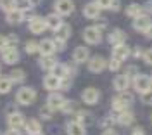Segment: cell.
I'll return each instance as SVG.
<instances>
[{"label":"cell","instance_id":"36","mask_svg":"<svg viewBox=\"0 0 152 135\" xmlns=\"http://www.w3.org/2000/svg\"><path fill=\"white\" fill-rule=\"evenodd\" d=\"M107 68H109L111 71H118V69L121 68V62H119V61H116V59H111V61L107 62Z\"/></svg>","mask_w":152,"mask_h":135},{"label":"cell","instance_id":"18","mask_svg":"<svg viewBox=\"0 0 152 135\" xmlns=\"http://www.w3.org/2000/svg\"><path fill=\"white\" fill-rule=\"evenodd\" d=\"M24 125V116L21 114V113H14V114L9 116V126L10 130H18L19 126Z\"/></svg>","mask_w":152,"mask_h":135},{"label":"cell","instance_id":"44","mask_svg":"<svg viewBox=\"0 0 152 135\" xmlns=\"http://www.w3.org/2000/svg\"><path fill=\"white\" fill-rule=\"evenodd\" d=\"M133 56H135V57H142V56H143L142 48H140V47H137L135 50H133Z\"/></svg>","mask_w":152,"mask_h":135},{"label":"cell","instance_id":"11","mask_svg":"<svg viewBox=\"0 0 152 135\" xmlns=\"http://www.w3.org/2000/svg\"><path fill=\"white\" fill-rule=\"evenodd\" d=\"M130 56V48L126 47L124 43H121V45H116L113 50V59H116V61H119V62H123L124 59Z\"/></svg>","mask_w":152,"mask_h":135},{"label":"cell","instance_id":"13","mask_svg":"<svg viewBox=\"0 0 152 135\" xmlns=\"http://www.w3.org/2000/svg\"><path fill=\"white\" fill-rule=\"evenodd\" d=\"M128 87H130V78L126 75H119V76L114 78V88L118 92H126Z\"/></svg>","mask_w":152,"mask_h":135},{"label":"cell","instance_id":"15","mask_svg":"<svg viewBox=\"0 0 152 135\" xmlns=\"http://www.w3.org/2000/svg\"><path fill=\"white\" fill-rule=\"evenodd\" d=\"M45 23H47V28L54 29V31H57V29L64 24L59 14H50V16H47V18H45Z\"/></svg>","mask_w":152,"mask_h":135},{"label":"cell","instance_id":"40","mask_svg":"<svg viewBox=\"0 0 152 135\" xmlns=\"http://www.w3.org/2000/svg\"><path fill=\"white\" fill-rule=\"evenodd\" d=\"M19 40L16 35H10L9 38H7V47H16V43H18Z\"/></svg>","mask_w":152,"mask_h":135},{"label":"cell","instance_id":"28","mask_svg":"<svg viewBox=\"0 0 152 135\" xmlns=\"http://www.w3.org/2000/svg\"><path fill=\"white\" fill-rule=\"evenodd\" d=\"M56 59L52 57V56H43V57L40 59V66L43 68V69H52V68L56 66Z\"/></svg>","mask_w":152,"mask_h":135},{"label":"cell","instance_id":"42","mask_svg":"<svg viewBox=\"0 0 152 135\" xmlns=\"http://www.w3.org/2000/svg\"><path fill=\"white\" fill-rule=\"evenodd\" d=\"M54 45H56V50H62V48H64V42H62V40H59V38H56Z\"/></svg>","mask_w":152,"mask_h":135},{"label":"cell","instance_id":"8","mask_svg":"<svg viewBox=\"0 0 152 135\" xmlns=\"http://www.w3.org/2000/svg\"><path fill=\"white\" fill-rule=\"evenodd\" d=\"M104 68H107V62L100 56H95V57H92L88 61V69L92 73H100V71H104Z\"/></svg>","mask_w":152,"mask_h":135},{"label":"cell","instance_id":"25","mask_svg":"<svg viewBox=\"0 0 152 135\" xmlns=\"http://www.w3.org/2000/svg\"><path fill=\"white\" fill-rule=\"evenodd\" d=\"M69 35H71V28H69L67 24H62V26H61V28L56 31V38L62 40V42L69 38Z\"/></svg>","mask_w":152,"mask_h":135},{"label":"cell","instance_id":"39","mask_svg":"<svg viewBox=\"0 0 152 135\" xmlns=\"http://www.w3.org/2000/svg\"><path fill=\"white\" fill-rule=\"evenodd\" d=\"M40 113H42V116H43L45 120H50V118H52V109H50L48 106L42 107V111H40Z\"/></svg>","mask_w":152,"mask_h":135},{"label":"cell","instance_id":"2","mask_svg":"<svg viewBox=\"0 0 152 135\" xmlns=\"http://www.w3.org/2000/svg\"><path fill=\"white\" fill-rule=\"evenodd\" d=\"M16 99H18L19 104L28 106V104H31V102L37 99V92H35L33 88H29V87H23V88H19V90H18Z\"/></svg>","mask_w":152,"mask_h":135},{"label":"cell","instance_id":"4","mask_svg":"<svg viewBox=\"0 0 152 135\" xmlns=\"http://www.w3.org/2000/svg\"><path fill=\"white\" fill-rule=\"evenodd\" d=\"M75 10L73 0H56V14L59 16H69Z\"/></svg>","mask_w":152,"mask_h":135},{"label":"cell","instance_id":"45","mask_svg":"<svg viewBox=\"0 0 152 135\" xmlns=\"http://www.w3.org/2000/svg\"><path fill=\"white\" fill-rule=\"evenodd\" d=\"M102 135H118V132H116V130H113V128H107Z\"/></svg>","mask_w":152,"mask_h":135},{"label":"cell","instance_id":"7","mask_svg":"<svg viewBox=\"0 0 152 135\" xmlns=\"http://www.w3.org/2000/svg\"><path fill=\"white\" fill-rule=\"evenodd\" d=\"M2 59L5 64H16L19 61V52L16 50V47H5L2 50Z\"/></svg>","mask_w":152,"mask_h":135},{"label":"cell","instance_id":"16","mask_svg":"<svg viewBox=\"0 0 152 135\" xmlns=\"http://www.w3.org/2000/svg\"><path fill=\"white\" fill-rule=\"evenodd\" d=\"M88 57H90V50L86 47H76L75 48V54H73V59H75L76 62H85V61H88Z\"/></svg>","mask_w":152,"mask_h":135},{"label":"cell","instance_id":"21","mask_svg":"<svg viewBox=\"0 0 152 135\" xmlns=\"http://www.w3.org/2000/svg\"><path fill=\"white\" fill-rule=\"evenodd\" d=\"M67 132H69V135H86L85 126L80 125L78 121H71V123H67Z\"/></svg>","mask_w":152,"mask_h":135},{"label":"cell","instance_id":"27","mask_svg":"<svg viewBox=\"0 0 152 135\" xmlns=\"http://www.w3.org/2000/svg\"><path fill=\"white\" fill-rule=\"evenodd\" d=\"M142 10H143L142 5H138V4H132V5H128L126 14H128L130 18H138V16H142Z\"/></svg>","mask_w":152,"mask_h":135},{"label":"cell","instance_id":"14","mask_svg":"<svg viewBox=\"0 0 152 135\" xmlns=\"http://www.w3.org/2000/svg\"><path fill=\"white\" fill-rule=\"evenodd\" d=\"M56 50V45L52 40H42L38 43V52H42V56H52Z\"/></svg>","mask_w":152,"mask_h":135},{"label":"cell","instance_id":"17","mask_svg":"<svg viewBox=\"0 0 152 135\" xmlns=\"http://www.w3.org/2000/svg\"><path fill=\"white\" fill-rule=\"evenodd\" d=\"M124 38H126V35H124L121 29H114V31H111V35H109V43H113L114 47H116V45L124 43Z\"/></svg>","mask_w":152,"mask_h":135},{"label":"cell","instance_id":"47","mask_svg":"<svg viewBox=\"0 0 152 135\" xmlns=\"http://www.w3.org/2000/svg\"><path fill=\"white\" fill-rule=\"evenodd\" d=\"M145 37H147V38H152V26L145 31Z\"/></svg>","mask_w":152,"mask_h":135},{"label":"cell","instance_id":"30","mask_svg":"<svg viewBox=\"0 0 152 135\" xmlns=\"http://www.w3.org/2000/svg\"><path fill=\"white\" fill-rule=\"evenodd\" d=\"M0 9L10 12V10L16 9V0H0Z\"/></svg>","mask_w":152,"mask_h":135},{"label":"cell","instance_id":"3","mask_svg":"<svg viewBox=\"0 0 152 135\" xmlns=\"http://www.w3.org/2000/svg\"><path fill=\"white\" fill-rule=\"evenodd\" d=\"M133 87H135V90H137V92L143 94V92L151 90L152 80L147 76V75H137V76H135V81H133Z\"/></svg>","mask_w":152,"mask_h":135},{"label":"cell","instance_id":"43","mask_svg":"<svg viewBox=\"0 0 152 135\" xmlns=\"http://www.w3.org/2000/svg\"><path fill=\"white\" fill-rule=\"evenodd\" d=\"M111 9L113 10H119V0H113V2H111Z\"/></svg>","mask_w":152,"mask_h":135},{"label":"cell","instance_id":"32","mask_svg":"<svg viewBox=\"0 0 152 135\" xmlns=\"http://www.w3.org/2000/svg\"><path fill=\"white\" fill-rule=\"evenodd\" d=\"M90 121H92V114H90V113H86V111H80V113H78V123H80V125L90 123Z\"/></svg>","mask_w":152,"mask_h":135},{"label":"cell","instance_id":"38","mask_svg":"<svg viewBox=\"0 0 152 135\" xmlns=\"http://www.w3.org/2000/svg\"><path fill=\"white\" fill-rule=\"evenodd\" d=\"M143 61H145V64H151L152 66V48H147L143 52Z\"/></svg>","mask_w":152,"mask_h":135},{"label":"cell","instance_id":"10","mask_svg":"<svg viewBox=\"0 0 152 135\" xmlns=\"http://www.w3.org/2000/svg\"><path fill=\"white\" fill-rule=\"evenodd\" d=\"M45 29H47L45 19H42V18H33V19L29 21V31H31V33L38 35V33H43Z\"/></svg>","mask_w":152,"mask_h":135},{"label":"cell","instance_id":"48","mask_svg":"<svg viewBox=\"0 0 152 135\" xmlns=\"http://www.w3.org/2000/svg\"><path fill=\"white\" fill-rule=\"evenodd\" d=\"M14 113H16V107H12V106H10L9 109H7V114L10 116V114H14Z\"/></svg>","mask_w":152,"mask_h":135},{"label":"cell","instance_id":"51","mask_svg":"<svg viewBox=\"0 0 152 135\" xmlns=\"http://www.w3.org/2000/svg\"><path fill=\"white\" fill-rule=\"evenodd\" d=\"M29 135H43L42 132H38V134H29Z\"/></svg>","mask_w":152,"mask_h":135},{"label":"cell","instance_id":"6","mask_svg":"<svg viewBox=\"0 0 152 135\" xmlns=\"http://www.w3.org/2000/svg\"><path fill=\"white\" fill-rule=\"evenodd\" d=\"M151 26H152V19L149 16H145V14L135 18V21H133V28L137 29V31H142V33H145Z\"/></svg>","mask_w":152,"mask_h":135},{"label":"cell","instance_id":"26","mask_svg":"<svg viewBox=\"0 0 152 135\" xmlns=\"http://www.w3.org/2000/svg\"><path fill=\"white\" fill-rule=\"evenodd\" d=\"M24 126H26L28 134H38V132H42V125L38 123L37 120H28V121L24 123Z\"/></svg>","mask_w":152,"mask_h":135},{"label":"cell","instance_id":"24","mask_svg":"<svg viewBox=\"0 0 152 135\" xmlns=\"http://www.w3.org/2000/svg\"><path fill=\"white\" fill-rule=\"evenodd\" d=\"M66 75H67V66H64V64H56L52 68V76L62 80V78H66Z\"/></svg>","mask_w":152,"mask_h":135},{"label":"cell","instance_id":"9","mask_svg":"<svg viewBox=\"0 0 152 135\" xmlns=\"http://www.w3.org/2000/svg\"><path fill=\"white\" fill-rule=\"evenodd\" d=\"M81 97H83V102H85V104H95V102L100 99V92H99L97 88L90 87V88H86V90H83Z\"/></svg>","mask_w":152,"mask_h":135},{"label":"cell","instance_id":"1","mask_svg":"<svg viewBox=\"0 0 152 135\" xmlns=\"http://www.w3.org/2000/svg\"><path fill=\"white\" fill-rule=\"evenodd\" d=\"M132 104H133V95L130 94V92H121V94L113 101V107L116 109V111H119V113L124 111L126 107L132 106Z\"/></svg>","mask_w":152,"mask_h":135},{"label":"cell","instance_id":"31","mask_svg":"<svg viewBox=\"0 0 152 135\" xmlns=\"http://www.w3.org/2000/svg\"><path fill=\"white\" fill-rule=\"evenodd\" d=\"M10 80L16 81V83H21V81L24 80V71H23V69H12V73H10Z\"/></svg>","mask_w":152,"mask_h":135},{"label":"cell","instance_id":"20","mask_svg":"<svg viewBox=\"0 0 152 135\" xmlns=\"http://www.w3.org/2000/svg\"><path fill=\"white\" fill-rule=\"evenodd\" d=\"M43 85H45V88L47 90H52V92H56L57 88L61 87V80L56 76H52V75H48V76H45V80H43Z\"/></svg>","mask_w":152,"mask_h":135},{"label":"cell","instance_id":"22","mask_svg":"<svg viewBox=\"0 0 152 135\" xmlns=\"http://www.w3.org/2000/svg\"><path fill=\"white\" fill-rule=\"evenodd\" d=\"M23 19H24V12L23 10L14 9V10H10V12H7V21H9L10 24H18Z\"/></svg>","mask_w":152,"mask_h":135},{"label":"cell","instance_id":"33","mask_svg":"<svg viewBox=\"0 0 152 135\" xmlns=\"http://www.w3.org/2000/svg\"><path fill=\"white\" fill-rule=\"evenodd\" d=\"M26 52H28V54H35V52H38V43L37 42H33V40L26 42Z\"/></svg>","mask_w":152,"mask_h":135},{"label":"cell","instance_id":"35","mask_svg":"<svg viewBox=\"0 0 152 135\" xmlns=\"http://www.w3.org/2000/svg\"><path fill=\"white\" fill-rule=\"evenodd\" d=\"M75 102H73V101H66V102H64V104H62V107H61V109H62V111H64V113H71V111H75Z\"/></svg>","mask_w":152,"mask_h":135},{"label":"cell","instance_id":"50","mask_svg":"<svg viewBox=\"0 0 152 135\" xmlns=\"http://www.w3.org/2000/svg\"><path fill=\"white\" fill-rule=\"evenodd\" d=\"M38 2H40V0H29V4H31V7H33V5H37Z\"/></svg>","mask_w":152,"mask_h":135},{"label":"cell","instance_id":"46","mask_svg":"<svg viewBox=\"0 0 152 135\" xmlns=\"http://www.w3.org/2000/svg\"><path fill=\"white\" fill-rule=\"evenodd\" d=\"M133 135H143V128H140V126L135 128V130H133Z\"/></svg>","mask_w":152,"mask_h":135},{"label":"cell","instance_id":"49","mask_svg":"<svg viewBox=\"0 0 152 135\" xmlns=\"http://www.w3.org/2000/svg\"><path fill=\"white\" fill-rule=\"evenodd\" d=\"M5 135H19V134H18V130H9Z\"/></svg>","mask_w":152,"mask_h":135},{"label":"cell","instance_id":"12","mask_svg":"<svg viewBox=\"0 0 152 135\" xmlns=\"http://www.w3.org/2000/svg\"><path fill=\"white\" fill-rule=\"evenodd\" d=\"M66 101H64V97L61 95V94H50L47 99V106L50 109H61L62 104H64Z\"/></svg>","mask_w":152,"mask_h":135},{"label":"cell","instance_id":"29","mask_svg":"<svg viewBox=\"0 0 152 135\" xmlns=\"http://www.w3.org/2000/svg\"><path fill=\"white\" fill-rule=\"evenodd\" d=\"M12 87V80L7 76H0V94H7Z\"/></svg>","mask_w":152,"mask_h":135},{"label":"cell","instance_id":"37","mask_svg":"<svg viewBox=\"0 0 152 135\" xmlns=\"http://www.w3.org/2000/svg\"><path fill=\"white\" fill-rule=\"evenodd\" d=\"M111 2H113V0H97L95 4H97L99 9H109V7H111Z\"/></svg>","mask_w":152,"mask_h":135},{"label":"cell","instance_id":"5","mask_svg":"<svg viewBox=\"0 0 152 135\" xmlns=\"http://www.w3.org/2000/svg\"><path fill=\"white\" fill-rule=\"evenodd\" d=\"M83 38L88 42V43H99L100 40H102V33H100V28H97V26H90V28H86L83 31Z\"/></svg>","mask_w":152,"mask_h":135},{"label":"cell","instance_id":"19","mask_svg":"<svg viewBox=\"0 0 152 135\" xmlns=\"http://www.w3.org/2000/svg\"><path fill=\"white\" fill-rule=\"evenodd\" d=\"M83 14H85V18L88 19H95V18H99V14H100V9L97 7V4H86L85 9H83Z\"/></svg>","mask_w":152,"mask_h":135},{"label":"cell","instance_id":"23","mask_svg":"<svg viewBox=\"0 0 152 135\" xmlns=\"http://www.w3.org/2000/svg\"><path fill=\"white\" fill-rule=\"evenodd\" d=\"M118 123H121V125H132L133 123V113L132 111H128V109H124V111H121L119 113V116H118Z\"/></svg>","mask_w":152,"mask_h":135},{"label":"cell","instance_id":"41","mask_svg":"<svg viewBox=\"0 0 152 135\" xmlns=\"http://www.w3.org/2000/svg\"><path fill=\"white\" fill-rule=\"evenodd\" d=\"M5 47H7V37L0 35V50H4Z\"/></svg>","mask_w":152,"mask_h":135},{"label":"cell","instance_id":"34","mask_svg":"<svg viewBox=\"0 0 152 135\" xmlns=\"http://www.w3.org/2000/svg\"><path fill=\"white\" fill-rule=\"evenodd\" d=\"M142 102L147 106H152V90H147L142 94Z\"/></svg>","mask_w":152,"mask_h":135}]
</instances>
